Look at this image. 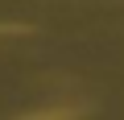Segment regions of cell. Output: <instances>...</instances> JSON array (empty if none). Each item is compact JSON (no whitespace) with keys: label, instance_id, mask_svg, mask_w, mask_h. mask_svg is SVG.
I'll list each match as a JSON object with an SVG mask.
<instances>
[{"label":"cell","instance_id":"cell-1","mask_svg":"<svg viewBox=\"0 0 124 120\" xmlns=\"http://www.w3.org/2000/svg\"><path fill=\"white\" fill-rule=\"evenodd\" d=\"M37 120H54V116H37Z\"/></svg>","mask_w":124,"mask_h":120}]
</instances>
